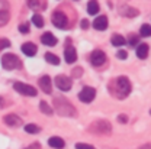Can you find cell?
<instances>
[{
    "instance_id": "21",
    "label": "cell",
    "mask_w": 151,
    "mask_h": 149,
    "mask_svg": "<svg viewBox=\"0 0 151 149\" xmlns=\"http://www.w3.org/2000/svg\"><path fill=\"white\" fill-rule=\"evenodd\" d=\"M45 59L50 62V64H52V65H58L60 64V58L54 54H51V52H47L45 54Z\"/></svg>"
},
{
    "instance_id": "31",
    "label": "cell",
    "mask_w": 151,
    "mask_h": 149,
    "mask_svg": "<svg viewBox=\"0 0 151 149\" xmlns=\"http://www.w3.org/2000/svg\"><path fill=\"white\" fill-rule=\"evenodd\" d=\"M76 149H96V148H93L92 145H87V143H77Z\"/></svg>"
},
{
    "instance_id": "37",
    "label": "cell",
    "mask_w": 151,
    "mask_h": 149,
    "mask_svg": "<svg viewBox=\"0 0 151 149\" xmlns=\"http://www.w3.org/2000/svg\"><path fill=\"white\" fill-rule=\"evenodd\" d=\"M26 149H41V146H39L38 143H34V145H31L29 148H26Z\"/></svg>"
},
{
    "instance_id": "7",
    "label": "cell",
    "mask_w": 151,
    "mask_h": 149,
    "mask_svg": "<svg viewBox=\"0 0 151 149\" xmlns=\"http://www.w3.org/2000/svg\"><path fill=\"white\" fill-rule=\"evenodd\" d=\"M52 23H54V26L57 28H60V29H65L67 28V23H68V20H67V16L63 13V12H54L52 13Z\"/></svg>"
},
{
    "instance_id": "2",
    "label": "cell",
    "mask_w": 151,
    "mask_h": 149,
    "mask_svg": "<svg viewBox=\"0 0 151 149\" xmlns=\"http://www.w3.org/2000/svg\"><path fill=\"white\" fill-rule=\"evenodd\" d=\"M54 107H55V112L60 116H76V110H74V107H73V104L68 103L63 97L54 98Z\"/></svg>"
},
{
    "instance_id": "13",
    "label": "cell",
    "mask_w": 151,
    "mask_h": 149,
    "mask_svg": "<svg viewBox=\"0 0 151 149\" xmlns=\"http://www.w3.org/2000/svg\"><path fill=\"white\" fill-rule=\"evenodd\" d=\"M37 51H38L37 45L32 43V42H26V43L22 45V52H23L26 56H34L37 54Z\"/></svg>"
},
{
    "instance_id": "27",
    "label": "cell",
    "mask_w": 151,
    "mask_h": 149,
    "mask_svg": "<svg viewBox=\"0 0 151 149\" xmlns=\"http://www.w3.org/2000/svg\"><path fill=\"white\" fill-rule=\"evenodd\" d=\"M28 6L31 7V9H34V10H37L41 7V4H39V0H28Z\"/></svg>"
},
{
    "instance_id": "9",
    "label": "cell",
    "mask_w": 151,
    "mask_h": 149,
    "mask_svg": "<svg viewBox=\"0 0 151 149\" xmlns=\"http://www.w3.org/2000/svg\"><path fill=\"white\" fill-rule=\"evenodd\" d=\"M90 62H92V65H94V67L103 65V64L106 62L105 52H102L100 49H94L93 52H92V55H90Z\"/></svg>"
},
{
    "instance_id": "32",
    "label": "cell",
    "mask_w": 151,
    "mask_h": 149,
    "mask_svg": "<svg viewBox=\"0 0 151 149\" xmlns=\"http://www.w3.org/2000/svg\"><path fill=\"white\" fill-rule=\"evenodd\" d=\"M116 56H118L119 59H125V58L128 56V52H127V51H124V49H121V51H118Z\"/></svg>"
},
{
    "instance_id": "18",
    "label": "cell",
    "mask_w": 151,
    "mask_h": 149,
    "mask_svg": "<svg viewBox=\"0 0 151 149\" xmlns=\"http://www.w3.org/2000/svg\"><path fill=\"white\" fill-rule=\"evenodd\" d=\"M121 15L127 16V18H134V16L138 15V10L134 9V7H129V6H122L121 7Z\"/></svg>"
},
{
    "instance_id": "28",
    "label": "cell",
    "mask_w": 151,
    "mask_h": 149,
    "mask_svg": "<svg viewBox=\"0 0 151 149\" xmlns=\"http://www.w3.org/2000/svg\"><path fill=\"white\" fill-rule=\"evenodd\" d=\"M9 46H10V42L6 38H0V49H4V48H9Z\"/></svg>"
},
{
    "instance_id": "10",
    "label": "cell",
    "mask_w": 151,
    "mask_h": 149,
    "mask_svg": "<svg viewBox=\"0 0 151 149\" xmlns=\"http://www.w3.org/2000/svg\"><path fill=\"white\" fill-rule=\"evenodd\" d=\"M39 87H41V90H42L44 93L51 94V91H52L51 78H50L48 75H44V77H41V78H39Z\"/></svg>"
},
{
    "instance_id": "39",
    "label": "cell",
    "mask_w": 151,
    "mask_h": 149,
    "mask_svg": "<svg viewBox=\"0 0 151 149\" xmlns=\"http://www.w3.org/2000/svg\"><path fill=\"white\" fill-rule=\"evenodd\" d=\"M150 113H151V112H150Z\"/></svg>"
},
{
    "instance_id": "14",
    "label": "cell",
    "mask_w": 151,
    "mask_h": 149,
    "mask_svg": "<svg viewBox=\"0 0 151 149\" xmlns=\"http://www.w3.org/2000/svg\"><path fill=\"white\" fill-rule=\"evenodd\" d=\"M64 58H65V61L68 62V64H73L76 62V59H77V52H76V49L73 46H65V51H64Z\"/></svg>"
},
{
    "instance_id": "33",
    "label": "cell",
    "mask_w": 151,
    "mask_h": 149,
    "mask_svg": "<svg viewBox=\"0 0 151 149\" xmlns=\"http://www.w3.org/2000/svg\"><path fill=\"white\" fill-rule=\"evenodd\" d=\"M81 74H83V70H81V68H74V70H73V77H74V78L81 77Z\"/></svg>"
},
{
    "instance_id": "3",
    "label": "cell",
    "mask_w": 151,
    "mask_h": 149,
    "mask_svg": "<svg viewBox=\"0 0 151 149\" xmlns=\"http://www.w3.org/2000/svg\"><path fill=\"white\" fill-rule=\"evenodd\" d=\"M20 59L13 54H4L1 56V67L4 70H18L20 68Z\"/></svg>"
},
{
    "instance_id": "38",
    "label": "cell",
    "mask_w": 151,
    "mask_h": 149,
    "mask_svg": "<svg viewBox=\"0 0 151 149\" xmlns=\"http://www.w3.org/2000/svg\"><path fill=\"white\" fill-rule=\"evenodd\" d=\"M141 149H151V143H148V145H144V146H141Z\"/></svg>"
},
{
    "instance_id": "22",
    "label": "cell",
    "mask_w": 151,
    "mask_h": 149,
    "mask_svg": "<svg viewBox=\"0 0 151 149\" xmlns=\"http://www.w3.org/2000/svg\"><path fill=\"white\" fill-rule=\"evenodd\" d=\"M39 109H41V112L44 113V114H48V116H50V114H52V112H54V110L48 106V103H47V101H41V103H39Z\"/></svg>"
},
{
    "instance_id": "17",
    "label": "cell",
    "mask_w": 151,
    "mask_h": 149,
    "mask_svg": "<svg viewBox=\"0 0 151 149\" xmlns=\"http://www.w3.org/2000/svg\"><path fill=\"white\" fill-rule=\"evenodd\" d=\"M148 45L147 43H139L138 46H137V56L139 58V59H145L147 56H148Z\"/></svg>"
},
{
    "instance_id": "24",
    "label": "cell",
    "mask_w": 151,
    "mask_h": 149,
    "mask_svg": "<svg viewBox=\"0 0 151 149\" xmlns=\"http://www.w3.org/2000/svg\"><path fill=\"white\" fill-rule=\"evenodd\" d=\"M139 35L141 36H151V25H142L141 26V29H139Z\"/></svg>"
},
{
    "instance_id": "25",
    "label": "cell",
    "mask_w": 151,
    "mask_h": 149,
    "mask_svg": "<svg viewBox=\"0 0 151 149\" xmlns=\"http://www.w3.org/2000/svg\"><path fill=\"white\" fill-rule=\"evenodd\" d=\"M25 132L26 133H31V135H35V133H39L41 129H39V126H37V125H26L25 126Z\"/></svg>"
},
{
    "instance_id": "4",
    "label": "cell",
    "mask_w": 151,
    "mask_h": 149,
    "mask_svg": "<svg viewBox=\"0 0 151 149\" xmlns=\"http://www.w3.org/2000/svg\"><path fill=\"white\" fill-rule=\"evenodd\" d=\"M89 130L93 132V133H100V135H109L112 128H111V123L108 120H102L100 119V120H96L94 123L90 125Z\"/></svg>"
},
{
    "instance_id": "35",
    "label": "cell",
    "mask_w": 151,
    "mask_h": 149,
    "mask_svg": "<svg viewBox=\"0 0 151 149\" xmlns=\"http://www.w3.org/2000/svg\"><path fill=\"white\" fill-rule=\"evenodd\" d=\"M118 120H119L121 123H127V122H128V117H127L125 114H119V116H118Z\"/></svg>"
},
{
    "instance_id": "1",
    "label": "cell",
    "mask_w": 151,
    "mask_h": 149,
    "mask_svg": "<svg viewBox=\"0 0 151 149\" xmlns=\"http://www.w3.org/2000/svg\"><path fill=\"white\" fill-rule=\"evenodd\" d=\"M111 91L118 98H125L131 93V83L127 77H118L111 83Z\"/></svg>"
},
{
    "instance_id": "6",
    "label": "cell",
    "mask_w": 151,
    "mask_h": 149,
    "mask_svg": "<svg viewBox=\"0 0 151 149\" xmlns=\"http://www.w3.org/2000/svg\"><path fill=\"white\" fill-rule=\"evenodd\" d=\"M55 86L61 91H68L71 88V78L67 75H57L55 77Z\"/></svg>"
},
{
    "instance_id": "15",
    "label": "cell",
    "mask_w": 151,
    "mask_h": 149,
    "mask_svg": "<svg viewBox=\"0 0 151 149\" xmlns=\"http://www.w3.org/2000/svg\"><path fill=\"white\" fill-rule=\"evenodd\" d=\"M41 42L47 46H54L57 43V38L51 34V32H45L42 36H41Z\"/></svg>"
},
{
    "instance_id": "29",
    "label": "cell",
    "mask_w": 151,
    "mask_h": 149,
    "mask_svg": "<svg viewBox=\"0 0 151 149\" xmlns=\"http://www.w3.org/2000/svg\"><path fill=\"white\" fill-rule=\"evenodd\" d=\"M19 32H22V34H28V32H29V25H28V23H22V25H19Z\"/></svg>"
},
{
    "instance_id": "19",
    "label": "cell",
    "mask_w": 151,
    "mask_h": 149,
    "mask_svg": "<svg viewBox=\"0 0 151 149\" xmlns=\"http://www.w3.org/2000/svg\"><path fill=\"white\" fill-rule=\"evenodd\" d=\"M87 12H89V15H97L99 13V3H97V0H90L89 1Z\"/></svg>"
},
{
    "instance_id": "20",
    "label": "cell",
    "mask_w": 151,
    "mask_h": 149,
    "mask_svg": "<svg viewBox=\"0 0 151 149\" xmlns=\"http://www.w3.org/2000/svg\"><path fill=\"white\" fill-rule=\"evenodd\" d=\"M111 42H112V45H115V46H122V45H125V38L122 36V35H118V34H115L112 36V39H111Z\"/></svg>"
},
{
    "instance_id": "12",
    "label": "cell",
    "mask_w": 151,
    "mask_h": 149,
    "mask_svg": "<svg viewBox=\"0 0 151 149\" xmlns=\"http://www.w3.org/2000/svg\"><path fill=\"white\" fill-rule=\"evenodd\" d=\"M93 28L96 31H106L108 29V18L106 16H97L93 22Z\"/></svg>"
},
{
    "instance_id": "34",
    "label": "cell",
    "mask_w": 151,
    "mask_h": 149,
    "mask_svg": "<svg viewBox=\"0 0 151 149\" xmlns=\"http://www.w3.org/2000/svg\"><path fill=\"white\" fill-rule=\"evenodd\" d=\"M80 25H81V29H87V28H89V20H87V19H83V20L80 22Z\"/></svg>"
},
{
    "instance_id": "5",
    "label": "cell",
    "mask_w": 151,
    "mask_h": 149,
    "mask_svg": "<svg viewBox=\"0 0 151 149\" xmlns=\"http://www.w3.org/2000/svg\"><path fill=\"white\" fill-rule=\"evenodd\" d=\"M13 88L18 91V93L23 94V96H28V97H35L37 96V88L29 86V84H23V83H15L13 84Z\"/></svg>"
},
{
    "instance_id": "26",
    "label": "cell",
    "mask_w": 151,
    "mask_h": 149,
    "mask_svg": "<svg viewBox=\"0 0 151 149\" xmlns=\"http://www.w3.org/2000/svg\"><path fill=\"white\" fill-rule=\"evenodd\" d=\"M32 23H34L37 28H42V26H44V19H42L41 15H38L37 13V15L32 16Z\"/></svg>"
},
{
    "instance_id": "16",
    "label": "cell",
    "mask_w": 151,
    "mask_h": 149,
    "mask_svg": "<svg viewBox=\"0 0 151 149\" xmlns=\"http://www.w3.org/2000/svg\"><path fill=\"white\" fill-rule=\"evenodd\" d=\"M48 145L54 149H63L65 146V142L61 138H58V136H52V138L48 139Z\"/></svg>"
},
{
    "instance_id": "23",
    "label": "cell",
    "mask_w": 151,
    "mask_h": 149,
    "mask_svg": "<svg viewBox=\"0 0 151 149\" xmlns=\"http://www.w3.org/2000/svg\"><path fill=\"white\" fill-rule=\"evenodd\" d=\"M9 12L7 10H0V28L4 26L7 22H9Z\"/></svg>"
},
{
    "instance_id": "30",
    "label": "cell",
    "mask_w": 151,
    "mask_h": 149,
    "mask_svg": "<svg viewBox=\"0 0 151 149\" xmlns=\"http://www.w3.org/2000/svg\"><path fill=\"white\" fill-rule=\"evenodd\" d=\"M138 39H139V38H137L135 35H131V36H129V39H128V42H129V45H131V46H137Z\"/></svg>"
},
{
    "instance_id": "8",
    "label": "cell",
    "mask_w": 151,
    "mask_h": 149,
    "mask_svg": "<svg viewBox=\"0 0 151 149\" xmlns=\"http://www.w3.org/2000/svg\"><path fill=\"white\" fill-rule=\"evenodd\" d=\"M94 97H96V90L92 87H84L80 93H78V98L83 101V103H90L93 101Z\"/></svg>"
},
{
    "instance_id": "36",
    "label": "cell",
    "mask_w": 151,
    "mask_h": 149,
    "mask_svg": "<svg viewBox=\"0 0 151 149\" xmlns=\"http://www.w3.org/2000/svg\"><path fill=\"white\" fill-rule=\"evenodd\" d=\"M0 7H3V10H6V7H7V1H6V0H0Z\"/></svg>"
},
{
    "instance_id": "11",
    "label": "cell",
    "mask_w": 151,
    "mask_h": 149,
    "mask_svg": "<svg viewBox=\"0 0 151 149\" xmlns=\"http://www.w3.org/2000/svg\"><path fill=\"white\" fill-rule=\"evenodd\" d=\"M4 123L7 125V126H10V128H18L22 125V119L16 116V114H7V116H4Z\"/></svg>"
}]
</instances>
